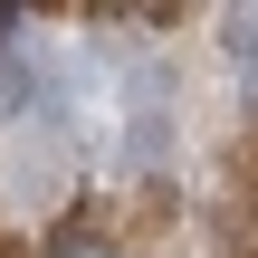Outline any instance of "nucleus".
<instances>
[{"mask_svg":"<svg viewBox=\"0 0 258 258\" xmlns=\"http://www.w3.org/2000/svg\"><path fill=\"white\" fill-rule=\"evenodd\" d=\"M220 48H230L239 67H258V0H230V19H220Z\"/></svg>","mask_w":258,"mask_h":258,"instance_id":"f257e3e1","label":"nucleus"},{"mask_svg":"<svg viewBox=\"0 0 258 258\" xmlns=\"http://www.w3.org/2000/svg\"><path fill=\"white\" fill-rule=\"evenodd\" d=\"M29 96H38V77H29V67H19V57H10V67H0V115H19V105H29Z\"/></svg>","mask_w":258,"mask_h":258,"instance_id":"f03ea898","label":"nucleus"},{"mask_svg":"<svg viewBox=\"0 0 258 258\" xmlns=\"http://www.w3.org/2000/svg\"><path fill=\"white\" fill-rule=\"evenodd\" d=\"M48 258H115V239H96V230H67V239H57Z\"/></svg>","mask_w":258,"mask_h":258,"instance_id":"7ed1b4c3","label":"nucleus"},{"mask_svg":"<svg viewBox=\"0 0 258 258\" xmlns=\"http://www.w3.org/2000/svg\"><path fill=\"white\" fill-rule=\"evenodd\" d=\"M19 10H29V0H0V29H19Z\"/></svg>","mask_w":258,"mask_h":258,"instance_id":"20e7f679","label":"nucleus"}]
</instances>
